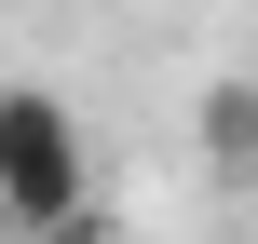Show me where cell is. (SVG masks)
Listing matches in <instances>:
<instances>
[{"mask_svg": "<svg viewBox=\"0 0 258 244\" xmlns=\"http://www.w3.org/2000/svg\"><path fill=\"white\" fill-rule=\"evenodd\" d=\"M68 244H122V231H68Z\"/></svg>", "mask_w": 258, "mask_h": 244, "instance_id": "cell-3", "label": "cell"}, {"mask_svg": "<svg viewBox=\"0 0 258 244\" xmlns=\"http://www.w3.org/2000/svg\"><path fill=\"white\" fill-rule=\"evenodd\" d=\"M190 136H204V163H218V177H258V68H231V82H204V95H190Z\"/></svg>", "mask_w": 258, "mask_h": 244, "instance_id": "cell-2", "label": "cell"}, {"mask_svg": "<svg viewBox=\"0 0 258 244\" xmlns=\"http://www.w3.org/2000/svg\"><path fill=\"white\" fill-rule=\"evenodd\" d=\"M0 231L14 244L95 231V136L54 82H0Z\"/></svg>", "mask_w": 258, "mask_h": 244, "instance_id": "cell-1", "label": "cell"}]
</instances>
